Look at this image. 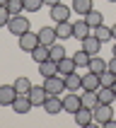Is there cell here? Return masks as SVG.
Here are the masks:
<instances>
[{
  "label": "cell",
  "mask_w": 116,
  "mask_h": 128,
  "mask_svg": "<svg viewBox=\"0 0 116 128\" xmlns=\"http://www.w3.org/2000/svg\"><path fill=\"white\" fill-rule=\"evenodd\" d=\"M7 29H10V34H14L20 39L22 34H27L29 29H32V24H29V20L24 14H14V17H10V22H7Z\"/></svg>",
  "instance_id": "obj_1"
},
{
  "label": "cell",
  "mask_w": 116,
  "mask_h": 128,
  "mask_svg": "<svg viewBox=\"0 0 116 128\" xmlns=\"http://www.w3.org/2000/svg\"><path fill=\"white\" fill-rule=\"evenodd\" d=\"M92 111H94V123H99V126H106V123L114 118V109H111V104H97Z\"/></svg>",
  "instance_id": "obj_2"
},
{
  "label": "cell",
  "mask_w": 116,
  "mask_h": 128,
  "mask_svg": "<svg viewBox=\"0 0 116 128\" xmlns=\"http://www.w3.org/2000/svg\"><path fill=\"white\" fill-rule=\"evenodd\" d=\"M44 87L48 94H60L65 90V78L58 72V75H51V78H44Z\"/></svg>",
  "instance_id": "obj_3"
},
{
  "label": "cell",
  "mask_w": 116,
  "mask_h": 128,
  "mask_svg": "<svg viewBox=\"0 0 116 128\" xmlns=\"http://www.w3.org/2000/svg\"><path fill=\"white\" fill-rule=\"evenodd\" d=\"M29 102L34 104V106H44V102L48 99V92H46V87L44 85H32V90H29Z\"/></svg>",
  "instance_id": "obj_4"
},
{
  "label": "cell",
  "mask_w": 116,
  "mask_h": 128,
  "mask_svg": "<svg viewBox=\"0 0 116 128\" xmlns=\"http://www.w3.org/2000/svg\"><path fill=\"white\" fill-rule=\"evenodd\" d=\"M80 109H82V99H80L78 92H70L63 97V111H68V114H78Z\"/></svg>",
  "instance_id": "obj_5"
},
{
  "label": "cell",
  "mask_w": 116,
  "mask_h": 128,
  "mask_svg": "<svg viewBox=\"0 0 116 128\" xmlns=\"http://www.w3.org/2000/svg\"><path fill=\"white\" fill-rule=\"evenodd\" d=\"M70 12H72V7L63 5V2H58V5L51 7V12H48V14H51V20L58 24V22H68V20H70Z\"/></svg>",
  "instance_id": "obj_6"
},
{
  "label": "cell",
  "mask_w": 116,
  "mask_h": 128,
  "mask_svg": "<svg viewBox=\"0 0 116 128\" xmlns=\"http://www.w3.org/2000/svg\"><path fill=\"white\" fill-rule=\"evenodd\" d=\"M39 44L41 41H39V34H36V32H27V34L20 36V51H29V53H32Z\"/></svg>",
  "instance_id": "obj_7"
},
{
  "label": "cell",
  "mask_w": 116,
  "mask_h": 128,
  "mask_svg": "<svg viewBox=\"0 0 116 128\" xmlns=\"http://www.w3.org/2000/svg\"><path fill=\"white\" fill-rule=\"evenodd\" d=\"M72 118H75V123H78L80 128H87V126H92V123H94V111H92V109H87V106H82L78 114H72Z\"/></svg>",
  "instance_id": "obj_8"
},
{
  "label": "cell",
  "mask_w": 116,
  "mask_h": 128,
  "mask_svg": "<svg viewBox=\"0 0 116 128\" xmlns=\"http://www.w3.org/2000/svg\"><path fill=\"white\" fill-rule=\"evenodd\" d=\"M14 99H17L14 85H0V106H12Z\"/></svg>",
  "instance_id": "obj_9"
},
{
  "label": "cell",
  "mask_w": 116,
  "mask_h": 128,
  "mask_svg": "<svg viewBox=\"0 0 116 128\" xmlns=\"http://www.w3.org/2000/svg\"><path fill=\"white\" fill-rule=\"evenodd\" d=\"M44 109H46V114H51V116L60 114V111H63V99H60L58 94H48V99L44 102Z\"/></svg>",
  "instance_id": "obj_10"
},
{
  "label": "cell",
  "mask_w": 116,
  "mask_h": 128,
  "mask_svg": "<svg viewBox=\"0 0 116 128\" xmlns=\"http://www.w3.org/2000/svg\"><path fill=\"white\" fill-rule=\"evenodd\" d=\"M90 34H92V27H90L85 20H78L75 24H72V39H80V41H85Z\"/></svg>",
  "instance_id": "obj_11"
},
{
  "label": "cell",
  "mask_w": 116,
  "mask_h": 128,
  "mask_svg": "<svg viewBox=\"0 0 116 128\" xmlns=\"http://www.w3.org/2000/svg\"><path fill=\"white\" fill-rule=\"evenodd\" d=\"M99 87H102V80H99V75H97V72L87 70L85 75H82V90H92V92H97Z\"/></svg>",
  "instance_id": "obj_12"
},
{
  "label": "cell",
  "mask_w": 116,
  "mask_h": 128,
  "mask_svg": "<svg viewBox=\"0 0 116 128\" xmlns=\"http://www.w3.org/2000/svg\"><path fill=\"white\" fill-rule=\"evenodd\" d=\"M32 106H34V104L29 102L27 94H17V99L12 102V111H14V114H27Z\"/></svg>",
  "instance_id": "obj_13"
},
{
  "label": "cell",
  "mask_w": 116,
  "mask_h": 128,
  "mask_svg": "<svg viewBox=\"0 0 116 128\" xmlns=\"http://www.w3.org/2000/svg\"><path fill=\"white\" fill-rule=\"evenodd\" d=\"M39 41H41V44H46V46L56 44V41H58L56 27H41V29H39Z\"/></svg>",
  "instance_id": "obj_14"
},
{
  "label": "cell",
  "mask_w": 116,
  "mask_h": 128,
  "mask_svg": "<svg viewBox=\"0 0 116 128\" xmlns=\"http://www.w3.org/2000/svg\"><path fill=\"white\" fill-rule=\"evenodd\" d=\"M82 48L87 51V53H90V56H99V48H102V41L99 39H97V36L94 34H90L85 39V41H82Z\"/></svg>",
  "instance_id": "obj_15"
},
{
  "label": "cell",
  "mask_w": 116,
  "mask_h": 128,
  "mask_svg": "<svg viewBox=\"0 0 116 128\" xmlns=\"http://www.w3.org/2000/svg\"><path fill=\"white\" fill-rule=\"evenodd\" d=\"M65 90H70V92L82 90V75H78V70L70 72V75H65Z\"/></svg>",
  "instance_id": "obj_16"
},
{
  "label": "cell",
  "mask_w": 116,
  "mask_h": 128,
  "mask_svg": "<svg viewBox=\"0 0 116 128\" xmlns=\"http://www.w3.org/2000/svg\"><path fill=\"white\" fill-rule=\"evenodd\" d=\"M32 58H34V63H36V65H39V63H44V60H48V58H51L48 46H46V44H39V46L32 51Z\"/></svg>",
  "instance_id": "obj_17"
},
{
  "label": "cell",
  "mask_w": 116,
  "mask_h": 128,
  "mask_svg": "<svg viewBox=\"0 0 116 128\" xmlns=\"http://www.w3.org/2000/svg\"><path fill=\"white\" fill-rule=\"evenodd\" d=\"M39 72H41V78H51V75H58V63L48 58V60L39 63Z\"/></svg>",
  "instance_id": "obj_18"
},
{
  "label": "cell",
  "mask_w": 116,
  "mask_h": 128,
  "mask_svg": "<svg viewBox=\"0 0 116 128\" xmlns=\"http://www.w3.org/2000/svg\"><path fill=\"white\" fill-rule=\"evenodd\" d=\"M75 70H78V65H75V60H72V56H70V58L65 56L63 60H58V72H60L63 78H65V75H70V72H75Z\"/></svg>",
  "instance_id": "obj_19"
},
{
  "label": "cell",
  "mask_w": 116,
  "mask_h": 128,
  "mask_svg": "<svg viewBox=\"0 0 116 128\" xmlns=\"http://www.w3.org/2000/svg\"><path fill=\"white\" fill-rule=\"evenodd\" d=\"M92 34L99 39L102 44H106V41H114V36H111V27H106V24H99V27H94L92 29Z\"/></svg>",
  "instance_id": "obj_20"
},
{
  "label": "cell",
  "mask_w": 116,
  "mask_h": 128,
  "mask_svg": "<svg viewBox=\"0 0 116 128\" xmlns=\"http://www.w3.org/2000/svg\"><path fill=\"white\" fill-rule=\"evenodd\" d=\"M80 99H82V106H87V109H94L99 104V97H97V92H92V90H85V92L80 94Z\"/></svg>",
  "instance_id": "obj_21"
},
{
  "label": "cell",
  "mask_w": 116,
  "mask_h": 128,
  "mask_svg": "<svg viewBox=\"0 0 116 128\" xmlns=\"http://www.w3.org/2000/svg\"><path fill=\"white\" fill-rule=\"evenodd\" d=\"M72 12H78V14H82V17H85L87 12H90V10H94L92 7V0H72Z\"/></svg>",
  "instance_id": "obj_22"
},
{
  "label": "cell",
  "mask_w": 116,
  "mask_h": 128,
  "mask_svg": "<svg viewBox=\"0 0 116 128\" xmlns=\"http://www.w3.org/2000/svg\"><path fill=\"white\" fill-rule=\"evenodd\" d=\"M87 70H92V72H97V75H102V72L106 70V60H104V58H99V56H92V58H90V65H87Z\"/></svg>",
  "instance_id": "obj_23"
},
{
  "label": "cell",
  "mask_w": 116,
  "mask_h": 128,
  "mask_svg": "<svg viewBox=\"0 0 116 128\" xmlns=\"http://www.w3.org/2000/svg\"><path fill=\"white\" fill-rule=\"evenodd\" d=\"M85 22L94 29V27H99V24H104V14H102L99 10H90V12L85 14Z\"/></svg>",
  "instance_id": "obj_24"
},
{
  "label": "cell",
  "mask_w": 116,
  "mask_h": 128,
  "mask_svg": "<svg viewBox=\"0 0 116 128\" xmlns=\"http://www.w3.org/2000/svg\"><path fill=\"white\" fill-rule=\"evenodd\" d=\"M12 85H14V90H17V94H29V90H32V80L24 78V75H20Z\"/></svg>",
  "instance_id": "obj_25"
},
{
  "label": "cell",
  "mask_w": 116,
  "mask_h": 128,
  "mask_svg": "<svg viewBox=\"0 0 116 128\" xmlns=\"http://www.w3.org/2000/svg\"><path fill=\"white\" fill-rule=\"evenodd\" d=\"M97 97H99V104H111L116 99V94H114L111 87H99L97 90Z\"/></svg>",
  "instance_id": "obj_26"
},
{
  "label": "cell",
  "mask_w": 116,
  "mask_h": 128,
  "mask_svg": "<svg viewBox=\"0 0 116 128\" xmlns=\"http://www.w3.org/2000/svg\"><path fill=\"white\" fill-rule=\"evenodd\" d=\"M56 34H58V39H70L72 36V24L70 22H58L56 24Z\"/></svg>",
  "instance_id": "obj_27"
},
{
  "label": "cell",
  "mask_w": 116,
  "mask_h": 128,
  "mask_svg": "<svg viewBox=\"0 0 116 128\" xmlns=\"http://www.w3.org/2000/svg\"><path fill=\"white\" fill-rule=\"evenodd\" d=\"M90 58H92V56H90L85 48H80L78 53L72 56V60H75V65H78V68H85V70H87V65H90Z\"/></svg>",
  "instance_id": "obj_28"
},
{
  "label": "cell",
  "mask_w": 116,
  "mask_h": 128,
  "mask_svg": "<svg viewBox=\"0 0 116 128\" xmlns=\"http://www.w3.org/2000/svg\"><path fill=\"white\" fill-rule=\"evenodd\" d=\"M48 51H51V60H56V63H58V60H63V58L68 56V53H65V48H63L58 41H56V44H51Z\"/></svg>",
  "instance_id": "obj_29"
},
{
  "label": "cell",
  "mask_w": 116,
  "mask_h": 128,
  "mask_svg": "<svg viewBox=\"0 0 116 128\" xmlns=\"http://www.w3.org/2000/svg\"><path fill=\"white\" fill-rule=\"evenodd\" d=\"M7 10H10V14H22L24 12V0H10V2H7Z\"/></svg>",
  "instance_id": "obj_30"
},
{
  "label": "cell",
  "mask_w": 116,
  "mask_h": 128,
  "mask_svg": "<svg viewBox=\"0 0 116 128\" xmlns=\"http://www.w3.org/2000/svg\"><path fill=\"white\" fill-rule=\"evenodd\" d=\"M99 80H102V87H111V85L116 82V75H114V72H111V70L106 68V70H104V72L99 75Z\"/></svg>",
  "instance_id": "obj_31"
},
{
  "label": "cell",
  "mask_w": 116,
  "mask_h": 128,
  "mask_svg": "<svg viewBox=\"0 0 116 128\" xmlns=\"http://www.w3.org/2000/svg\"><path fill=\"white\" fill-rule=\"evenodd\" d=\"M44 7V0H24V12H39Z\"/></svg>",
  "instance_id": "obj_32"
},
{
  "label": "cell",
  "mask_w": 116,
  "mask_h": 128,
  "mask_svg": "<svg viewBox=\"0 0 116 128\" xmlns=\"http://www.w3.org/2000/svg\"><path fill=\"white\" fill-rule=\"evenodd\" d=\"M10 10H7V5H0V27H7V22H10Z\"/></svg>",
  "instance_id": "obj_33"
},
{
  "label": "cell",
  "mask_w": 116,
  "mask_h": 128,
  "mask_svg": "<svg viewBox=\"0 0 116 128\" xmlns=\"http://www.w3.org/2000/svg\"><path fill=\"white\" fill-rule=\"evenodd\" d=\"M106 68H109V70H111V72L116 75V56L111 58V60H106Z\"/></svg>",
  "instance_id": "obj_34"
},
{
  "label": "cell",
  "mask_w": 116,
  "mask_h": 128,
  "mask_svg": "<svg viewBox=\"0 0 116 128\" xmlns=\"http://www.w3.org/2000/svg\"><path fill=\"white\" fill-rule=\"evenodd\" d=\"M60 0H44V5H48V7H53V5H58Z\"/></svg>",
  "instance_id": "obj_35"
},
{
  "label": "cell",
  "mask_w": 116,
  "mask_h": 128,
  "mask_svg": "<svg viewBox=\"0 0 116 128\" xmlns=\"http://www.w3.org/2000/svg\"><path fill=\"white\" fill-rule=\"evenodd\" d=\"M111 36H114V41H116V24L111 27Z\"/></svg>",
  "instance_id": "obj_36"
},
{
  "label": "cell",
  "mask_w": 116,
  "mask_h": 128,
  "mask_svg": "<svg viewBox=\"0 0 116 128\" xmlns=\"http://www.w3.org/2000/svg\"><path fill=\"white\" fill-rule=\"evenodd\" d=\"M7 2H10V0H0V5H7Z\"/></svg>",
  "instance_id": "obj_37"
},
{
  "label": "cell",
  "mask_w": 116,
  "mask_h": 128,
  "mask_svg": "<svg viewBox=\"0 0 116 128\" xmlns=\"http://www.w3.org/2000/svg\"><path fill=\"white\" fill-rule=\"evenodd\" d=\"M111 90H114V94H116V82H114V85H111Z\"/></svg>",
  "instance_id": "obj_38"
},
{
  "label": "cell",
  "mask_w": 116,
  "mask_h": 128,
  "mask_svg": "<svg viewBox=\"0 0 116 128\" xmlns=\"http://www.w3.org/2000/svg\"><path fill=\"white\" fill-rule=\"evenodd\" d=\"M114 56H116V41H114Z\"/></svg>",
  "instance_id": "obj_39"
},
{
  "label": "cell",
  "mask_w": 116,
  "mask_h": 128,
  "mask_svg": "<svg viewBox=\"0 0 116 128\" xmlns=\"http://www.w3.org/2000/svg\"><path fill=\"white\" fill-rule=\"evenodd\" d=\"M109 2H116V0H109Z\"/></svg>",
  "instance_id": "obj_40"
}]
</instances>
